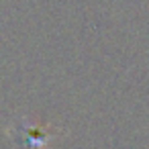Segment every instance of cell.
<instances>
[{
	"label": "cell",
	"instance_id": "1",
	"mask_svg": "<svg viewBox=\"0 0 149 149\" xmlns=\"http://www.w3.org/2000/svg\"><path fill=\"white\" fill-rule=\"evenodd\" d=\"M8 135L17 149H49L57 139V129L31 116H19L10 123Z\"/></svg>",
	"mask_w": 149,
	"mask_h": 149
}]
</instances>
